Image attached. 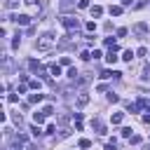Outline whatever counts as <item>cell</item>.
Listing matches in <instances>:
<instances>
[{"label":"cell","instance_id":"5bb4252c","mask_svg":"<svg viewBox=\"0 0 150 150\" xmlns=\"http://www.w3.org/2000/svg\"><path fill=\"white\" fill-rule=\"evenodd\" d=\"M108 12H110L112 16H120V14H122V5H112V7L108 9Z\"/></svg>","mask_w":150,"mask_h":150},{"label":"cell","instance_id":"ffe728a7","mask_svg":"<svg viewBox=\"0 0 150 150\" xmlns=\"http://www.w3.org/2000/svg\"><path fill=\"white\" fill-rule=\"evenodd\" d=\"M143 80H150V63H145L143 66V75H141Z\"/></svg>","mask_w":150,"mask_h":150},{"label":"cell","instance_id":"5b68a950","mask_svg":"<svg viewBox=\"0 0 150 150\" xmlns=\"http://www.w3.org/2000/svg\"><path fill=\"white\" fill-rule=\"evenodd\" d=\"M91 127H94L98 134H105V124H103L101 120H91Z\"/></svg>","mask_w":150,"mask_h":150},{"label":"cell","instance_id":"836d02e7","mask_svg":"<svg viewBox=\"0 0 150 150\" xmlns=\"http://www.w3.org/2000/svg\"><path fill=\"white\" fill-rule=\"evenodd\" d=\"M68 77H73V80H75V77H77V70H75V68H70V70H68Z\"/></svg>","mask_w":150,"mask_h":150},{"label":"cell","instance_id":"4fadbf2b","mask_svg":"<svg viewBox=\"0 0 150 150\" xmlns=\"http://www.w3.org/2000/svg\"><path fill=\"white\" fill-rule=\"evenodd\" d=\"M122 120H124V112H115V115L110 117V122H112V124H122Z\"/></svg>","mask_w":150,"mask_h":150},{"label":"cell","instance_id":"4316f807","mask_svg":"<svg viewBox=\"0 0 150 150\" xmlns=\"http://www.w3.org/2000/svg\"><path fill=\"white\" fill-rule=\"evenodd\" d=\"M77 7H80V9H87V7H89V0H80Z\"/></svg>","mask_w":150,"mask_h":150},{"label":"cell","instance_id":"2e32d148","mask_svg":"<svg viewBox=\"0 0 150 150\" xmlns=\"http://www.w3.org/2000/svg\"><path fill=\"white\" fill-rule=\"evenodd\" d=\"M19 7V0H5V9H16Z\"/></svg>","mask_w":150,"mask_h":150},{"label":"cell","instance_id":"603a6c76","mask_svg":"<svg viewBox=\"0 0 150 150\" xmlns=\"http://www.w3.org/2000/svg\"><path fill=\"white\" fill-rule=\"evenodd\" d=\"M45 134H56V124H52V122H49V124H47V129H45Z\"/></svg>","mask_w":150,"mask_h":150},{"label":"cell","instance_id":"6da1fadb","mask_svg":"<svg viewBox=\"0 0 150 150\" xmlns=\"http://www.w3.org/2000/svg\"><path fill=\"white\" fill-rule=\"evenodd\" d=\"M54 45H56V35H54V33H42V35L38 38V42H35L38 52H49Z\"/></svg>","mask_w":150,"mask_h":150},{"label":"cell","instance_id":"e575fe53","mask_svg":"<svg viewBox=\"0 0 150 150\" xmlns=\"http://www.w3.org/2000/svg\"><path fill=\"white\" fill-rule=\"evenodd\" d=\"M105 150H117V145H115V141H110V143L105 145Z\"/></svg>","mask_w":150,"mask_h":150},{"label":"cell","instance_id":"d6a6232c","mask_svg":"<svg viewBox=\"0 0 150 150\" xmlns=\"http://www.w3.org/2000/svg\"><path fill=\"white\" fill-rule=\"evenodd\" d=\"M80 56H82V61H89V59H91V54H89V52H82Z\"/></svg>","mask_w":150,"mask_h":150},{"label":"cell","instance_id":"f1b7e54d","mask_svg":"<svg viewBox=\"0 0 150 150\" xmlns=\"http://www.w3.org/2000/svg\"><path fill=\"white\" fill-rule=\"evenodd\" d=\"M26 89H28L26 84H19V87H16V94H26Z\"/></svg>","mask_w":150,"mask_h":150},{"label":"cell","instance_id":"3957f363","mask_svg":"<svg viewBox=\"0 0 150 150\" xmlns=\"http://www.w3.org/2000/svg\"><path fill=\"white\" fill-rule=\"evenodd\" d=\"M14 23H16V26H28V23H30V16H28V14H16V16H14Z\"/></svg>","mask_w":150,"mask_h":150},{"label":"cell","instance_id":"cb8c5ba5","mask_svg":"<svg viewBox=\"0 0 150 150\" xmlns=\"http://www.w3.org/2000/svg\"><path fill=\"white\" fill-rule=\"evenodd\" d=\"M108 101H110V103H117V101H120V96H117V94H112V91H110V94H108Z\"/></svg>","mask_w":150,"mask_h":150},{"label":"cell","instance_id":"7402d4cb","mask_svg":"<svg viewBox=\"0 0 150 150\" xmlns=\"http://www.w3.org/2000/svg\"><path fill=\"white\" fill-rule=\"evenodd\" d=\"M28 87H30V89H40L42 84H40V80H30V82H28Z\"/></svg>","mask_w":150,"mask_h":150},{"label":"cell","instance_id":"7a4b0ae2","mask_svg":"<svg viewBox=\"0 0 150 150\" xmlns=\"http://www.w3.org/2000/svg\"><path fill=\"white\" fill-rule=\"evenodd\" d=\"M61 23H63L66 30H75L77 28V19L75 16H61Z\"/></svg>","mask_w":150,"mask_h":150},{"label":"cell","instance_id":"83f0119b","mask_svg":"<svg viewBox=\"0 0 150 150\" xmlns=\"http://www.w3.org/2000/svg\"><path fill=\"white\" fill-rule=\"evenodd\" d=\"M19 38H21V35H14V40H12V49H16V47H19Z\"/></svg>","mask_w":150,"mask_h":150},{"label":"cell","instance_id":"4dcf8cb0","mask_svg":"<svg viewBox=\"0 0 150 150\" xmlns=\"http://www.w3.org/2000/svg\"><path fill=\"white\" fill-rule=\"evenodd\" d=\"M127 35V28H117V38H124Z\"/></svg>","mask_w":150,"mask_h":150},{"label":"cell","instance_id":"d4e9b609","mask_svg":"<svg viewBox=\"0 0 150 150\" xmlns=\"http://www.w3.org/2000/svg\"><path fill=\"white\" fill-rule=\"evenodd\" d=\"M42 112H45V115H52V112H54V105H45Z\"/></svg>","mask_w":150,"mask_h":150},{"label":"cell","instance_id":"f546056e","mask_svg":"<svg viewBox=\"0 0 150 150\" xmlns=\"http://www.w3.org/2000/svg\"><path fill=\"white\" fill-rule=\"evenodd\" d=\"M122 136H124V138H129V136H131V129H129V127H124V129H122Z\"/></svg>","mask_w":150,"mask_h":150},{"label":"cell","instance_id":"8992f818","mask_svg":"<svg viewBox=\"0 0 150 150\" xmlns=\"http://www.w3.org/2000/svg\"><path fill=\"white\" fill-rule=\"evenodd\" d=\"M117 59H122V56H117L115 49H110V52L105 54V61H108V63H117Z\"/></svg>","mask_w":150,"mask_h":150},{"label":"cell","instance_id":"484cf974","mask_svg":"<svg viewBox=\"0 0 150 150\" xmlns=\"http://www.w3.org/2000/svg\"><path fill=\"white\" fill-rule=\"evenodd\" d=\"M30 131H33V136H40V134H42V131H40V127H38V124H33V127H30Z\"/></svg>","mask_w":150,"mask_h":150},{"label":"cell","instance_id":"9c48e42d","mask_svg":"<svg viewBox=\"0 0 150 150\" xmlns=\"http://www.w3.org/2000/svg\"><path fill=\"white\" fill-rule=\"evenodd\" d=\"M75 7V0H61V12H68Z\"/></svg>","mask_w":150,"mask_h":150},{"label":"cell","instance_id":"277c9868","mask_svg":"<svg viewBox=\"0 0 150 150\" xmlns=\"http://www.w3.org/2000/svg\"><path fill=\"white\" fill-rule=\"evenodd\" d=\"M28 66H30V70H33V73H40L42 77H47V75H45V70H42V66H40L35 59H30V61H28Z\"/></svg>","mask_w":150,"mask_h":150},{"label":"cell","instance_id":"1f68e13d","mask_svg":"<svg viewBox=\"0 0 150 150\" xmlns=\"http://www.w3.org/2000/svg\"><path fill=\"white\" fill-rule=\"evenodd\" d=\"M136 54H138V56H145V54H148V49H145V47H138V52H136Z\"/></svg>","mask_w":150,"mask_h":150},{"label":"cell","instance_id":"8fae6325","mask_svg":"<svg viewBox=\"0 0 150 150\" xmlns=\"http://www.w3.org/2000/svg\"><path fill=\"white\" fill-rule=\"evenodd\" d=\"M134 30H136V33H141V35H145V33H148V23H136V26H134Z\"/></svg>","mask_w":150,"mask_h":150},{"label":"cell","instance_id":"ba28073f","mask_svg":"<svg viewBox=\"0 0 150 150\" xmlns=\"http://www.w3.org/2000/svg\"><path fill=\"white\" fill-rule=\"evenodd\" d=\"M45 117H47V115H45L42 110H38V112H33V122H35V124H42V122H45Z\"/></svg>","mask_w":150,"mask_h":150},{"label":"cell","instance_id":"44dd1931","mask_svg":"<svg viewBox=\"0 0 150 150\" xmlns=\"http://www.w3.org/2000/svg\"><path fill=\"white\" fill-rule=\"evenodd\" d=\"M84 28H87L89 33H94V30H96V21H87V23H84Z\"/></svg>","mask_w":150,"mask_h":150},{"label":"cell","instance_id":"e0dca14e","mask_svg":"<svg viewBox=\"0 0 150 150\" xmlns=\"http://www.w3.org/2000/svg\"><path fill=\"white\" fill-rule=\"evenodd\" d=\"M131 59H134V52L131 49H124L122 52V61H131Z\"/></svg>","mask_w":150,"mask_h":150},{"label":"cell","instance_id":"8d00e7d4","mask_svg":"<svg viewBox=\"0 0 150 150\" xmlns=\"http://www.w3.org/2000/svg\"><path fill=\"white\" fill-rule=\"evenodd\" d=\"M148 141H150V138H148Z\"/></svg>","mask_w":150,"mask_h":150},{"label":"cell","instance_id":"7c38bea8","mask_svg":"<svg viewBox=\"0 0 150 150\" xmlns=\"http://www.w3.org/2000/svg\"><path fill=\"white\" fill-rule=\"evenodd\" d=\"M42 98H45V94H40V91H38V94H30V96H28V101H30V103H40Z\"/></svg>","mask_w":150,"mask_h":150},{"label":"cell","instance_id":"d590c367","mask_svg":"<svg viewBox=\"0 0 150 150\" xmlns=\"http://www.w3.org/2000/svg\"><path fill=\"white\" fill-rule=\"evenodd\" d=\"M131 5V0H122V7H129Z\"/></svg>","mask_w":150,"mask_h":150},{"label":"cell","instance_id":"ac0fdd59","mask_svg":"<svg viewBox=\"0 0 150 150\" xmlns=\"http://www.w3.org/2000/svg\"><path fill=\"white\" fill-rule=\"evenodd\" d=\"M77 145H80L82 150H87V148H91V141H89V138H80V143H77Z\"/></svg>","mask_w":150,"mask_h":150},{"label":"cell","instance_id":"30bf717a","mask_svg":"<svg viewBox=\"0 0 150 150\" xmlns=\"http://www.w3.org/2000/svg\"><path fill=\"white\" fill-rule=\"evenodd\" d=\"M12 145H14V148H23V145H26V136H16V138L12 141Z\"/></svg>","mask_w":150,"mask_h":150},{"label":"cell","instance_id":"9a60e30c","mask_svg":"<svg viewBox=\"0 0 150 150\" xmlns=\"http://www.w3.org/2000/svg\"><path fill=\"white\" fill-rule=\"evenodd\" d=\"M49 73H52L54 77H59V75H61V66H56V63H52V66H49Z\"/></svg>","mask_w":150,"mask_h":150},{"label":"cell","instance_id":"52a82bcc","mask_svg":"<svg viewBox=\"0 0 150 150\" xmlns=\"http://www.w3.org/2000/svg\"><path fill=\"white\" fill-rule=\"evenodd\" d=\"M87 103H89V94H80L77 96V108H84Z\"/></svg>","mask_w":150,"mask_h":150},{"label":"cell","instance_id":"d6986e66","mask_svg":"<svg viewBox=\"0 0 150 150\" xmlns=\"http://www.w3.org/2000/svg\"><path fill=\"white\" fill-rule=\"evenodd\" d=\"M101 14H103V7L94 5V7H91V16H101Z\"/></svg>","mask_w":150,"mask_h":150}]
</instances>
